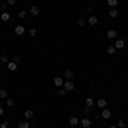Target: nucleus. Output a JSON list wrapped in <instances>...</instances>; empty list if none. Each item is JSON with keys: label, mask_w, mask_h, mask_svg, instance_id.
<instances>
[{"label": "nucleus", "mask_w": 128, "mask_h": 128, "mask_svg": "<svg viewBox=\"0 0 128 128\" xmlns=\"http://www.w3.org/2000/svg\"><path fill=\"white\" fill-rule=\"evenodd\" d=\"M101 116H102V118H104V120L111 118V111H109L108 108H104V109H102V113H101Z\"/></svg>", "instance_id": "nucleus-9"}, {"label": "nucleus", "mask_w": 128, "mask_h": 128, "mask_svg": "<svg viewBox=\"0 0 128 128\" xmlns=\"http://www.w3.org/2000/svg\"><path fill=\"white\" fill-rule=\"evenodd\" d=\"M16 4V0H7V5H14Z\"/></svg>", "instance_id": "nucleus-32"}, {"label": "nucleus", "mask_w": 128, "mask_h": 128, "mask_svg": "<svg viewBox=\"0 0 128 128\" xmlns=\"http://www.w3.org/2000/svg\"><path fill=\"white\" fill-rule=\"evenodd\" d=\"M40 12H41L40 5H32V7L29 9V14H31V16H34V17H38V16H40Z\"/></svg>", "instance_id": "nucleus-1"}, {"label": "nucleus", "mask_w": 128, "mask_h": 128, "mask_svg": "<svg viewBox=\"0 0 128 128\" xmlns=\"http://www.w3.org/2000/svg\"><path fill=\"white\" fill-rule=\"evenodd\" d=\"M96 106H98L99 109H104V108H108V101L106 99H98V102H96Z\"/></svg>", "instance_id": "nucleus-5"}, {"label": "nucleus", "mask_w": 128, "mask_h": 128, "mask_svg": "<svg viewBox=\"0 0 128 128\" xmlns=\"http://www.w3.org/2000/svg\"><path fill=\"white\" fill-rule=\"evenodd\" d=\"M26 17V10H20L19 12V19H24Z\"/></svg>", "instance_id": "nucleus-28"}, {"label": "nucleus", "mask_w": 128, "mask_h": 128, "mask_svg": "<svg viewBox=\"0 0 128 128\" xmlns=\"http://www.w3.org/2000/svg\"><path fill=\"white\" fill-rule=\"evenodd\" d=\"M108 53H109V55H114V53H116V48H114V44H109V46H108Z\"/></svg>", "instance_id": "nucleus-18"}, {"label": "nucleus", "mask_w": 128, "mask_h": 128, "mask_svg": "<svg viewBox=\"0 0 128 128\" xmlns=\"http://www.w3.org/2000/svg\"><path fill=\"white\" fill-rule=\"evenodd\" d=\"M24 118L26 120L34 118V111H32V109H26V111H24Z\"/></svg>", "instance_id": "nucleus-8"}, {"label": "nucleus", "mask_w": 128, "mask_h": 128, "mask_svg": "<svg viewBox=\"0 0 128 128\" xmlns=\"http://www.w3.org/2000/svg\"><path fill=\"white\" fill-rule=\"evenodd\" d=\"M65 94H67V90H65L63 87H60V89H58V96H62V98H63Z\"/></svg>", "instance_id": "nucleus-24"}, {"label": "nucleus", "mask_w": 128, "mask_h": 128, "mask_svg": "<svg viewBox=\"0 0 128 128\" xmlns=\"http://www.w3.org/2000/svg\"><path fill=\"white\" fill-rule=\"evenodd\" d=\"M86 22H87V20L84 19V17H79V19H77V24H79L80 28H82V26H86Z\"/></svg>", "instance_id": "nucleus-21"}, {"label": "nucleus", "mask_w": 128, "mask_h": 128, "mask_svg": "<svg viewBox=\"0 0 128 128\" xmlns=\"http://www.w3.org/2000/svg\"><path fill=\"white\" fill-rule=\"evenodd\" d=\"M125 44H126V43H125V40L116 38V41H114V48H116V50H123V48H125Z\"/></svg>", "instance_id": "nucleus-3"}, {"label": "nucleus", "mask_w": 128, "mask_h": 128, "mask_svg": "<svg viewBox=\"0 0 128 128\" xmlns=\"http://www.w3.org/2000/svg\"><path fill=\"white\" fill-rule=\"evenodd\" d=\"M55 86H56V87H63V79H62V77H56V79H55Z\"/></svg>", "instance_id": "nucleus-16"}, {"label": "nucleus", "mask_w": 128, "mask_h": 128, "mask_svg": "<svg viewBox=\"0 0 128 128\" xmlns=\"http://www.w3.org/2000/svg\"><path fill=\"white\" fill-rule=\"evenodd\" d=\"M68 123L72 125V126H75V125H79V123H80V120L77 118V116H72V118L68 120Z\"/></svg>", "instance_id": "nucleus-11"}, {"label": "nucleus", "mask_w": 128, "mask_h": 128, "mask_svg": "<svg viewBox=\"0 0 128 128\" xmlns=\"http://www.w3.org/2000/svg\"><path fill=\"white\" fill-rule=\"evenodd\" d=\"M86 106H87V108H92V106H94V99L87 98V99H86Z\"/></svg>", "instance_id": "nucleus-17"}, {"label": "nucleus", "mask_w": 128, "mask_h": 128, "mask_svg": "<svg viewBox=\"0 0 128 128\" xmlns=\"http://www.w3.org/2000/svg\"><path fill=\"white\" fill-rule=\"evenodd\" d=\"M14 62H16V63H19V62H20V56H19V55H16V56H14Z\"/></svg>", "instance_id": "nucleus-30"}, {"label": "nucleus", "mask_w": 128, "mask_h": 128, "mask_svg": "<svg viewBox=\"0 0 128 128\" xmlns=\"http://www.w3.org/2000/svg\"><path fill=\"white\" fill-rule=\"evenodd\" d=\"M31 125H29V120H22L19 123V128H29Z\"/></svg>", "instance_id": "nucleus-14"}, {"label": "nucleus", "mask_w": 128, "mask_h": 128, "mask_svg": "<svg viewBox=\"0 0 128 128\" xmlns=\"http://www.w3.org/2000/svg\"><path fill=\"white\" fill-rule=\"evenodd\" d=\"M14 32H16L17 36H22V34L26 32V29H24V26H16V29H14Z\"/></svg>", "instance_id": "nucleus-6"}, {"label": "nucleus", "mask_w": 128, "mask_h": 128, "mask_svg": "<svg viewBox=\"0 0 128 128\" xmlns=\"http://www.w3.org/2000/svg\"><path fill=\"white\" fill-rule=\"evenodd\" d=\"M74 87H75V86H74V82H72V80H67V82H63V89H65L67 92H72V90H74Z\"/></svg>", "instance_id": "nucleus-2"}, {"label": "nucleus", "mask_w": 128, "mask_h": 128, "mask_svg": "<svg viewBox=\"0 0 128 128\" xmlns=\"http://www.w3.org/2000/svg\"><path fill=\"white\" fill-rule=\"evenodd\" d=\"M0 99H7V90L5 89H0Z\"/></svg>", "instance_id": "nucleus-22"}, {"label": "nucleus", "mask_w": 128, "mask_h": 128, "mask_svg": "<svg viewBox=\"0 0 128 128\" xmlns=\"http://www.w3.org/2000/svg\"><path fill=\"white\" fill-rule=\"evenodd\" d=\"M5 104H7V106H14V99L7 98V99H5Z\"/></svg>", "instance_id": "nucleus-25"}, {"label": "nucleus", "mask_w": 128, "mask_h": 128, "mask_svg": "<svg viewBox=\"0 0 128 128\" xmlns=\"http://www.w3.org/2000/svg\"><path fill=\"white\" fill-rule=\"evenodd\" d=\"M106 36H108L109 40H116V36H118V32H116L114 29H109L108 32H106Z\"/></svg>", "instance_id": "nucleus-7"}, {"label": "nucleus", "mask_w": 128, "mask_h": 128, "mask_svg": "<svg viewBox=\"0 0 128 128\" xmlns=\"http://www.w3.org/2000/svg\"><path fill=\"white\" fill-rule=\"evenodd\" d=\"M7 55H2V56H0V62H2V63H7Z\"/></svg>", "instance_id": "nucleus-27"}, {"label": "nucleus", "mask_w": 128, "mask_h": 128, "mask_svg": "<svg viewBox=\"0 0 128 128\" xmlns=\"http://www.w3.org/2000/svg\"><path fill=\"white\" fill-rule=\"evenodd\" d=\"M9 126V123H7V121H4V123H0V128H7Z\"/></svg>", "instance_id": "nucleus-29"}, {"label": "nucleus", "mask_w": 128, "mask_h": 128, "mask_svg": "<svg viewBox=\"0 0 128 128\" xmlns=\"http://www.w3.org/2000/svg\"><path fill=\"white\" fill-rule=\"evenodd\" d=\"M109 128H116V126H109Z\"/></svg>", "instance_id": "nucleus-34"}, {"label": "nucleus", "mask_w": 128, "mask_h": 128, "mask_svg": "<svg viewBox=\"0 0 128 128\" xmlns=\"http://www.w3.org/2000/svg\"><path fill=\"white\" fill-rule=\"evenodd\" d=\"M36 34H38V31L34 29V28H31V29H29V36H32V38H34Z\"/></svg>", "instance_id": "nucleus-26"}, {"label": "nucleus", "mask_w": 128, "mask_h": 128, "mask_svg": "<svg viewBox=\"0 0 128 128\" xmlns=\"http://www.w3.org/2000/svg\"><path fill=\"white\" fill-rule=\"evenodd\" d=\"M79 125H80L82 128H90V125H92V121H90L89 118H82V120H80V123H79Z\"/></svg>", "instance_id": "nucleus-4"}, {"label": "nucleus", "mask_w": 128, "mask_h": 128, "mask_svg": "<svg viewBox=\"0 0 128 128\" xmlns=\"http://www.w3.org/2000/svg\"><path fill=\"white\" fill-rule=\"evenodd\" d=\"M0 116H4V108L0 106Z\"/></svg>", "instance_id": "nucleus-33"}, {"label": "nucleus", "mask_w": 128, "mask_h": 128, "mask_svg": "<svg viewBox=\"0 0 128 128\" xmlns=\"http://www.w3.org/2000/svg\"><path fill=\"white\" fill-rule=\"evenodd\" d=\"M0 19L4 20V22H7V20L10 19V14H9V12H2V16H0Z\"/></svg>", "instance_id": "nucleus-15"}, {"label": "nucleus", "mask_w": 128, "mask_h": 128, "mask_svg": "<svg viewBox=\"0 0 128 128\" xmlns=\"http://www.w3.org/2000/svg\"><path fill=\"white\" fill-rule=\"evenodd\" d=\"M109 17H113V19H114V17H118V10H116V9H111V10H109Z\"/></svg>", "instance_id": "nucleus-19"}, {"label": "nucleus", "mask_w": 128, "mask_h": 128, "mask_svg": "<svg viewBox=\"0 0 128 128\" xmlns=\"http://www.w3.org/2000/svg\"><path fill=\"white\" fill-rule=\"evenodd\" d=\"M63 77H65V79H72V77H74V72H72V70H70V68H67V70H65V72H63Z\"/></svg>", "instance_id": "nucleus-12"}, {"label": "nucleus", "mask_w": 128, "mask_h": 128, "mask_svg": "<svg viewBox=\"0 0 128 128\" xmlns=\"http://www.w3.org/2000/svg\"><path fill=\"white\" fill-rule=\"evenodd\" d=\"M126 126V121L125 120H118V128H125Z\"/></svg>", "instance_id": "nucleus-23"}, {"label": "nucleus", "mask_w": 128, "mask_h": 128, "mask_svg": "<svg viewBox=\"0 0 128 128\" xmlns=\"http://www.w3.org/2000/svg\"><path fill=\"white\" fill-rule=\"evenodd\" d=\"M108 5L111 7V9H114V7L118 5V0H108Z\"/></svg>", "instance_id": "nucleus-20"}, {"label": "nucleus", "mask_w": 128, "mask_h": 128, "mask_svg": "<svg viewBox=\"0 0 128 128\" xmlns=\"http://www.w3.org/2000/svg\"><path fill=\"white\" fill-rule=\"evenodd\" d=\"M7 68H9L10 72H16V70H17V63H16V62H10V63H7Z\"/></svg>", "instance_id": "nucleus-10"}, {"label": "nucleus", "mask_w": 128, "mask_h": 128, "mask_svg": "<svg viewBox=\"0 0 128 128\" xmlns=\"http://www.w3.org/2000/svg\"><path fill=\"white\" fill-rule=\"evenodd\" d=\"M7 9V2H5V4H2V5H0V10H5Z\"/></svg>", "instance_id": "nucleus-31"}, {"label": "nucleus", "mask_w": 128, "mask_h": 128, "mask_svg": "<svg viewBox=\"0 0 128 128\" xmlns=\"http://www.w3.org/2000/svg\"><path fill=\"white\" fill-rule=\"evenodd\" d=\"M87 22L90 24V26H96V24H98V17H96V16H90V17L87 19Z\"/></svg>", "instance_id": "nucleus-13"}]
</instances>
